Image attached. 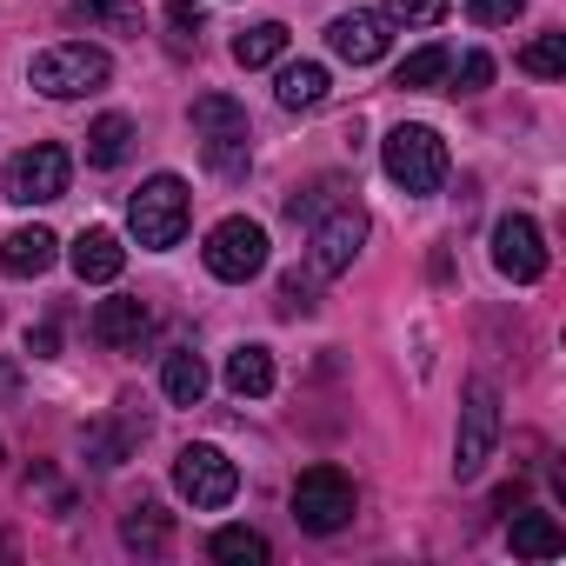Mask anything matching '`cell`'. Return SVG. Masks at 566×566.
Masks as SVG:
<instances>
[{"label":"cell","mask_w":566,"mask_h":566,"mask_svg":"<svg viewBox=\"0 0 566 566\" xmlns=\"http://www.w3.org/2000/svg\"><path fill=\"white\" fill-rule=\"evenodd\" d=\"M493 266L513 280V287H533V280L546 273V233H539L526 213L493 220Z\"/></svg>","instance_id":"11"},{"label":"cell","mask_w":566,"mask_h":566,"mask_svg":"<svg viewBox=\"0 0 566 566\" xmlns=\"http://www.w3.org/2000/svg\"><path fill=\"white\" fill-rule=\"evenodd\" d=\"M54 260H61V240L48 227H14L8 240H0V273H8V280H34Z\"/></svg>","instance_id":"15"},{"label":"cell","mask_w":566,"mask_h":566,"mask_svg":"<svg viewBox=\"0 0 566 566\" xmlns=\"http://www.w3.org/2000/svg\"><path fill=\"white\" fill-rule=\"evenodd\" d=\"M380 167H387V180H394L400 193L427 200V193L447 187V140H440L433 127H420V120H400V127L380 140Z\"/></svg>","instance_id":"1"},{"label":"cell","mask_w":566,"mask_h":566,"mask_svg":"<svg viewBox=\"0 0 566 566\" xmlns=\"http://www.w3.org/2000/svg\"><path fill=\"white\" fill-rule=\"evenodd\" d=\"M147 334H154V314H147V301H134V294H114V301H101V307H94V340H101V347H114V354H134Z\"/></svg>","instance_id":"13"},{"label":"cell","mask_w":566,"mask_h":566,"mask_svg":"<svg viewBox=\"0 0 566 566\" xmlns=\"http://www.w3.org/2000/svg\"><path fill=\"white\" fill-rule=\"evenodd\" d=\"M87 34H140V0H67Z\"/></svg>","instance_id":"19"},{"label":"cell","mask_w":566,"mask_h":566,"mask_svg":"<svg viewBox=\"0 0 566 566\" xmlns=\"http://www.w3.org/2000/svg\"><path fill=\"white\" fill-rule=\"evenodd\" d=\"M160 387H167L174 407H200V394H207V360H200L193 347H174V354L160 360Z\"/></svg>","instance_id":"18"},{"label":"cell","mask_w":566,"mask_h":566,"mask_svg":"<svg viewBox=\"0 0 566 566\" xmlns=\"http://www.w3.org/2000/svg\"><path fill=\"white\" fill-rule=\"evenodd\" d=\"M193 140L213 174H247V107L233 94H200L193 101Z\"/></svg>","instance_id":"4"},{"label":"cell","mask_w":566,"mask_h":566,"mask_svg":"<svg viewBox=\"0 0 566 566\" xmlns=\"http://www.w3.org/2000/svg\"><path fill=\"white\" fill-rule=\"evenodd\" d=\"M160 28H167V54H193L200 34H207V14L193 8V0H174V8L160 14Z\"/></svg>","instance_id":"26"},{"label":"cell","mask_w":566,"mask_h":566,"mask_svg":"<svg viewBox=\"0 0 566 566\" xmlns=\"http://www.w3.org/2000/svg\"><path fill=\"white\" fill-rule=\"evenodd\" d=\"M0 394H14V367H0Z\"/></svg>","instance_id":"34"},{"label":"cell","mask_w":566,"mask_h":566,"mask_svg":"<svg viewBox=\"0 0 566 566\" xmlns=\"http://www.w3.org/2000/svg\"><path fill=\"white\" fill-rule=\"evenodd\" d=\"M280 314H314V280L307 273H287V280H280Z\"/></svg>","instance_id":"29"},{"label":"cell","mask_w":566,"mask_h":566,"mask_svg":"<svg viewBox=\"0 0 566 566\" xmlns=\"http://www.w3.org/2000/svg\"><path fill=\"white\" fill-rule=\"evenodd\" d=\"M520 67H526L533 81H559V74H566V34H539V41L520 54Z\"/></svg>","instance_id":"27"},{"label":"cell","mask_w":566,"mask_h":566,"mask_svg":"<svg viewBox=\"0 0 566 566\" xmlns=\"http://www.w3.org/2000/svg\"><path fill=\"white\" fill-rule=\"evenodd\" d=\"M493 447H500V394H493V380H473V387H467V400H460L453 473H460V480H480V473H486V460H493Z\"/></svg>","instance_id":"7"},{"label":"cell","mask_w":566,"mask_h":566,"mask_svg":"<svg viewBox=\"0 0 566 566\" xmlns=\"http://www.w3.org/2000/svg\"><path fill=\"white\" fill-rule=\"evenodd\" d=\"M107 74H114V61H107L101 48H87V41H61V48L34 54V67H28V81H34L48 101H81V94H101V87H107Z\"/></svg>","instance_id":"2"},{"label":"cell","mask_w":566,"mask_h":566,"mask_svg":"<svg viewBox=\"0 0 566 566\" xmlns=\"http://www.w3.org/2000/svg\"><path fill=\"white\" fill-rule=\"evenodd\" d=\"M506 539H513V553H526V559H559V553H566V533H559L553 513H520V520L506 526Z\"/></svg>","instance_id":"20"},{"label":"cell","mask_w":566,"mask_h":566,"mask_svg":"<svg viewBox=\"0 0 566 566\" xmlns=\"http://www.w3.org/2000/svg\"><path fill=\"white\" fill-rule=\"evenodd\" d=\"M520 8H526V0H467V14H473L480 28H513Z\"/></svg>","instance_id":"30"},{"label":"cell","mask_w":566,"mask_h":566,"mask_svg":"<svg viewBox=\"0 0 566 566\" xmlns=\"http://www.w3.org/2000/svg\"><path fill=\"white\" fill-rule=\"evenodd\" d=\"M280 54H287V28H280V21L240 28V41H233V61H240V67H273Z\"/></svg>","instance_id":"23"},{"label":"cell","mask_w":566,"mask_h":566,"mask_svg":"<svg viewBox=\"0 0 566 566\" xmlns=\"http://www.w3.org/2000/svg\"><path fill=\"white\" fill-rule=\"evenodd\" d=\"M67 174H74L67 147L34 140V147H21V154L8 160V200H14V207H48V200L67 193Z\"/></svg>","instance_id":"9"},{"label":"cell","mask_w":566,"mask_h":566,"mask_svg":"<svg viewBox=\"0 0 566 566\" xmlns=\"http://www.w3.org/2000/svg\"><path fill=\"white\" fill-rule=\"evenodd\" d=\"M447 67H453V54H447V48H413V54L394 67V87L427 94V87H440V81H447Z\"/></svg>","instance_id":"24"},{"label":"cell","mask_w":566,"mask_h":566,"mask_svg":"<svg viewBox=\"0 0 566 566\" xmlns=\"http://www.w3.org/2000/svg\"><path fill=\"white\" fill-rule=\"evenodd\" d=\"M227 394L233 400H266L273 394V354L266 347H233L227 354Z\"/></svg>","instance_id":"17"},{"label":"cell","mask_w":566,"mask_h":566,"mask_svg":"<svg viewBox=\"0 0 566 566\" xmlns=\"http://www.w3.org/2000/svg\"><path fill=\"white\" fill-rule=\"evenodd\" d=\"M380 14L400 28H433V21H447V0H387Z\"/></svg>","instance_id":"28"},{"label":"cell","mask_w":566,"mask_h":566,"mask_svg":"<svg viewBox=\"0 0 566 566\" xmlns=\"http://www.w3.org/2000/svg\"><path fill=\"white\" fill-rule=\"evenodd\" d=\"M447 74H453V94H480V87L493 81V61H486V54H467V61L447 67Z\"/></svg>","instance_id":"31"},{"label":"cell","mask_w":566,"mask_h":566,"mask_svg":"<svg viewBox=\"0 0 566 566\" xmlns=\"http://www.w3.org/2000/svg\"><path fill=\"white\" fill-rule=\"evenodd\" d=\"M54 347H61V327H34V334H28V354H34V360H48Z\"/></svg>","instance_id":"33"},{"label":"cell","mask_w":566,"mask_h":566,"mask_svg":"<svg viewBox=\"0 0 566 566\" xmlns=\"http://www.w3.org/2000/svg\"><path fill=\"white\" fill-rule=\"evenodd\" d=\"M67 260H74V273L87 280V287H107V280H120V266H127V247H120L114 227H81Z\"/></svg>","instance_id":"14"},{"label":"cell","mask_w":566,"mask_h":566,"mask_svg":"<svg viewBox=\"0 0 566 566\" xmlns=\"http://www.w3.org/2000/svg\"><path fill=\"white\" fill-rule=\"evenodd\" d=\"M360 247H367V213L354 207V200H334L321 220H314V240H307V266L314 273H347L354 260H360Z\"/></svg>","instance_id":"10"},{"label":"cell","mask_w":566,"mask_h":566,"mask_svg":"<svg viewBox=\"0 0 566 566\" xmlns=\"http://www.w3.org/2000/svg\"><path fill=\"white\" fill-rule=\"evenodd\" d=\"M207 553H213L220 566H266V559H273V546H266V533H253V526H220Z\"/></svg>","instance_id":"22"},{"label":"cell","mask_w":566,"mask_h":566,"mask_svg":"<svg viewBox=\"0 0 566 566\" xmlns=\"http://www.w3.org/2000/svg\"><path fill=\"white\" fill-rule=\"evenodd\" d=\"M394 21L387 14H374V8H354V14H334V28H327V48L347 61V67H374L380 54H387V34Z\"/></svg>","instance_id":"12"},{"label":"cell","mask_w":566,"mask_h":566,"mask_svg":"<svg viewBox=\"0 0 566 566\" xmlns=\"http://www.w3.org/2000/svg\"><path fill=\"white\" fill-rule=\"evenodd\" d=\"M334 193H340V187H334V180H321V187L294 193V200H287V213H294V220H321V213L334 207Z\"/></svg>","instance_id":"32"},{"label":"cell","mask_w":566,"mask_h":566,"mask_svg":"<svg viewBox=\"0 0 566 566\" xmlns=\"http://www.w3.org/2000/svg\"><path fill=\"white\" fill-rule=\"evenodd\" d=\"M134 154V120L127 114H101L94 127H87V160L94 167H120Z\"/></svg>","instance_id":"21"},{"label":"cell","mask_w":566,"mask_h":566,"mask_svg":"<svg viewBox=\"0 0 566 566\" xmlns=\"http://www.w3.org/2000/svg\"><path fill=\"white\" fill-rule=\"evenodd\" d=\"M327 67L321 61H294V67H280V107H287V114H314V107H327Z\"/></svg>","instance_id":"16"},{"label":"cell","mask_w":566,"mask_h":566,"mask_svg":"<svg viewBox=\"0 0 566 566\" xmlns=\"http://www.w3.org/2000/svg\"><path fill=\"white\" fill-rule=\"evenodd\" d=\"M200 260H207V273H213V280H227V287H247V280L266 266V227H260V220H247V213H227V220L207 233Z\"/></svg>","instance_id":"6"},{"label":"cell","mask_w":566,"mask_h":566,"mask_svg":"<svg viewBox=\"0 0 566 566\" xmlns=\"http://www.w3.org/2000/svg\"><path fill=\"white\" fill-rule=\"evenodd\" d=\"M174 486H180V500L193 506V513H220L233 493H240V467L220 453V447H180V460H174Z\"/></svg>","instance_id":"8"},{"label":"cell","mask_w":566,"mask_h":566,"mask_svg":"<svg viewBox=\"0 0 566 566\" xmlns=\"http://www.w3.org/2000/svg\"><path fill=\"white\" fill-rule=\"evenodd\" d=\"M187 213H193V207H187V180H180V174H154V180L127 200V227H134V240L154 247V253L180 247Z\"/></svg>","instance_id":"3"},{"label":"cell","mask_w":566,"mask_h":566,"mask_svg":"<svg viewBox=\"0 0 566 566\" xmlns=\"http://www.w3.org/2000/svg\"><path fill=\"white\" fill-rule=\"evenodd\" d=\"M287 506H294V520H301V533H340L347 520H354V506H360V493H354V480L340 473V467H307L301 480H294V493H287Z\"/></svg>","instance_id":"5"},{"label":"cell","mask_w":566,"mask_h":566,"mask_svg":"<svg viewBox=\"0 0 566 566\" xmlns=\"http://www.w3.org/2000/svg\"><path fill=\"white\" fill-rule=\"evenodd\" d=\"M120 539H127L134 553H160V546H167V513H160L154 500L127 506V520H120Z\"/></svg>","instance_id":"25"}]
</instances>
